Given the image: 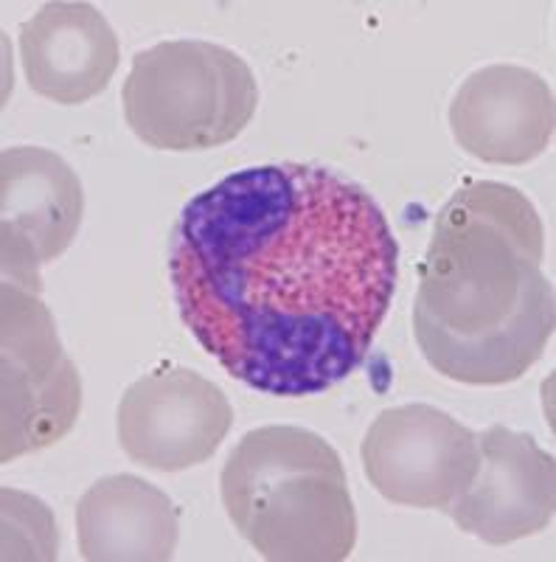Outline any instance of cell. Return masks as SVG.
<instances>
[{
  "instance_id": "obj_3",
  "label": "cell",
  "mask_w": 556,
  "mask_h": 562,
  "mask_svg": "<svg viewBox=\"0 0 556 562\" xmlns=\"http://www.w3.org/2000/svg\"><path fill=\"white\" fill-rule=\"evenodd\" d=\"M219 492L234 529L264 560L340 562L358 543L343 461L307 428L248 430L223 464Z\"/></svg>"
},
{
  "instance_id": "obj_8",
  "label": "cell",
  "mask_w": 556,
  "mask_h": 562,
  "mask_svg": "<svg viewBox=\"0 0 556 562\" xmlns=\"http://www.w3.org/2000/svg\"><path fill=\"white\" fill-rule=\"evenodd\" d=\"M3 281L43 293V265L77 239L84 214L82 180L57 153L9 147L0 158Z\"/></svg>"
},
{
  "instance_id": "obj_10",
  "label": "cell",
  "mask_w": 556,
  "mask_h": 562,
  "mask_svg": "<svg viewBox=\"0 0 556 562\" xmlns=\"http://www.w3.org/2000/svg\"><path fill=\"white\" fill-rule=\"evenodd\" d=\"M447 119L455 144L467 155L498 167H523L554 140L556 99L537 70L486 65L461 82Z\"/></svg>"
},
{
  "instance_id": "obj_6",
  "label": "cell",
  "mask_w": 556,
  "mask_h": 562,
  "mask_svg": "<svg viewBox=\"0 0 556 562\" xmlns=\"http://www.w3.org/2000/svg\"><path fill=\"white\" fill-rule=\"evenodd\" d=\"M365 479L385 501L447 512L478 473V434L447 411L413 403L371 422L360 445Z\"/></svg>"
},
{
  "instance_id": "obj_4",
  "label": "cell",
  "mask_w": 556,
  "mask_h": 562,
  "mask_svg": "<svg viewBox=\"0 0 556 562\" xmlns=\"http://www.w3.org/2000/svg\"><path fill=\"white\" fill-rule=\"evenodd\" d=\"M122 102L129 130L147 147L203 153L245 133L257 115L259 85L225 45L169 40L135 54Z\"/></svg>"
},
{
  "instance_id": "obj_7",
  "label": "cell",
  "mask_w": 556,
  "mask_h": 562,
  "mask_svg": "<svg viewBox=\"0 0 556 562\" xmlns=\"http://www.w3.org/2000/svg\"><path fill=\"white\" fill-rule=\"evenodd\" d=\"M234 425L228 396L185 366L155 369L124 391L115 416L118 445L135 464L180 473L212 459Z\"/></svg>"
},
{
  "instance_id": "obj_2",
  "label": "cell",
  "mask_w": 556,
  "mask_h": 562,
  "mask_svg": "<svg viewBox=\"0 0 556 562\" xmlns=\"http://www.w3.org/2000/svg\"><path fill=\"white\" fill-rule=\"evenodd\" d=\"M545 228L520 189L461 186L444 203L419 265L413 335L442 378L514 383L554 338V284L543 273Z\"/></svg>"
},
{
  "instance_id": "obj_12",
  "label": "cell",
  "mask_w": 556,
  "mask_h": 562,
  "mask_svg": "<svg viewBox=\"0 0 556 562\" xmlns=\"http://www.w3.org/2000/svg\"><path fill=\"white\" fill-rule=\"evenodd\" d=\"M79 551L90 562L172 560L180 515L167 492L138 475H107L77 504Z\"/></svg>"
},
{
  "instance_id": "obj_9",
  "label": "cell",
  "mask_w": 556,
  "mask_h": 562,
  "mask_svg": "<svg viewBox=\"0 0 556 562\" xmlns=\"http://www.w3.org/2000/svg\"><path fill=\"white\" fill-rule=\"evenodd\" d=\"M480 461L473 484L444 515L464 535L506 546L540 535L556 512V461L531 434L492 425L478 434Z\"/></svg>"
},
{
  "instance_id": "obj_5",
  "label": "cell",
  "mask_w": 556,
  "mask_h": 562,
  "mask_svg": "<svg viewBox=\"0 0 556 562\" xmlns=\"http://www.w3.org/2000/svg\"><path fill=\"white\" fill-rule=\"evenodd\" d=\"M3 428L0 461L39 453L71 434L82 411V380L65 355L39 293L3 281Z\"/></svg>"
},
{
  "instance_id": "obj_1",
  "label": "cell",
  "mask_w": 556,
  "mask_h": 562,
  "mask_svg": "<svg viewBox=\"0 0 556 562\" xmlns=\"http://www.w3.org/2000/svg\"><path fill=\"white\" fill-rule=\"evenodd\" d=\"M399 243L365 186L320 164L228 175L180 211L169 281L230 378L313 396L352 378L397 293Z\"/></svg>"
},
{
  "instance_id": "obj_11",
  "label": "cell",
  "mask_w": 556,
  "mask_h": 562,
  "mask_svg": "<svg viewBox=\"0 0 556 562\" xmlns=\"http://www.w3.org/2000/svg\"><path fill=\"white\" fill-rule=\"evenodd\" d=\"M20 63L37 97L84 104L113 79L118 37L97 7L54 0L20 23Z\"/></svg>"
}]
</instances>
